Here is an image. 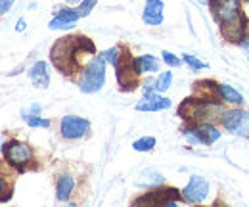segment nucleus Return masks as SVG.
<instances>
[{
	"mask_svg": "<svg viewBox=\"0 0 249 207\" xmlns=\"http://www.w3.org/2000/svg\"><path fill=\"white\" fill-rule=\"evenodd\" d=\"M207 194H209V182L201 177H192L182 190V198L188 204H199L207 198Z\"/></svg>",
	"mask_w": 249,
	"mask_h": 207,
	"instance_id": "nucleus-6",
	"label": "nucleus"
},
{
	"mask_svg": "<svg viewBox=\"0 0 249 207\" xmlns=\"http://www.w3.org/2000/svg\"><path fill=\"white\" fill-rule=\"evenodd\" d=\"M38 112H40V106H36V104H35L31 110H23V119L33 117V115H36Z\"/></svg>",
	"mask_w": 249,
	"mask_h": 207,
	"instance_id": "nucleus-26",
	"label": "nucleus"
},
{
	"mask_svg": "<svg viewBox=\"0 0 249 207\" xmlns=\"http://www.w3.org/2000/svg\"><path fill=\"white\" fill-rule=\"evenodd\" d=\"M201 2H209V0H201Z\"/></svg>",
	"mask_w": 249,
	"mask_h": 207,
	"instance_id": "nucleus-31",
	"label": "nucleus"
},
{
	"mask_svg": "<svg viewBox=\"0 0 249 207\" xmlns=\"http://www.w3.org/2000/svg\"><path fill=\"white\" fill-rule=\"evenodd\" d=\"M132 67L136 73H146V71H157L159 69V61L154 56H140L132 61Z\"/></svg>",
	"mask_w": 249,
	"mask_h": 207,
	"instance_id": "nucleus-13",
	"label": "nucleus"
},
{
	"mask_svg": "<svg viewBox=\"0 0 249 207\" xmlns=\"http://www.w3.org/2000/svg\"><path fill=\"white\" fill-rule=\"evenodd\" d=\"M104 83H106V58L98 56L87 65L81 79V90L85 94H94L104 87Z\"/></svg>",
	"mask_w": 249,
	"mask_h": 207,
	"instance_id": "nucleus-3",
	"label": "nucleus"
},
{
	"mask_svg": "<svg viewBox=\"0 0 249 207\" xmlns=\"http://www.w3.org/2000/svg\"><path fill=\"white\" fill-rule=\"evenodd\" d=\"M154 146H156V138H154V136L138 138V140L132 144V148L136 150V151H150V150H154Z\"/></svg>",
	"mask_w": 249,
	"mask_h": 207,
	"instance_id": "nucleus-18",
	"label": "nucleus"
},
{
	"mask_svg": "<svg viewBox=\"0 0 249 207\" xmlns=\"http://www.w3.org/2000/svg\"><path fill=\"white\" fill-rule=\"evenodd\" d=\"M81 48H90V50H94L92 42H89L83 37H65V38H60L54 44V48L50 52V58H52V61L62 71H67V67L73 63L71 59L75 56V52H79Z\"/></svg>",
	"mask_w": 249,
	"mask_h": 207,
	"instance_id": "nucleus-1",
	"label": "nucleus"
},
{
	"mask_svg": "<svg viewBox=\"0 0 249 207\" xmlns=\"http://www.w3.org/2000/svg\"><path fill=\"white\" fill-rule=\"evenodd\" d=\"M4 155H6L8 163H12L16 167H23L31 161V150L27 144H21V142H8L4 146Z\"/></svg>",
	"mask_w": 249,
	"mask_h": 207,
	"instance_id": "nucleus-7",
	"label": "nucleus"
},
{
	"mask_svg": "<svg viewBox=\"0 0 249 207\" xmlns=\"http://www.w3.org/2000/svg\"><path fill=\"white\" fill-rule=\"evenodd\" d=\"M146 177L144 180H138V184L140 186H156V184H161L163 182V177L159 175V173H156V171H148L146 173Z\"/></svg>",
	"mask_w": 249,
	"mask_h": 207,
	"instance_id": "nucleus-19",
	"label": "nucleus"
},
{
	"mask_svg": "<svg viewBox=\"0 0 249 207\" xmlns=\"http://www.w3.org/2000/svg\"><path fill=\"white\" fill-rule=\"evenodd\" d=\"M222 125L236 136H249V112L248 110H230L222 112Z\"/></svg>",
	"mask_w": 249,
	"mask_h": 207,
	"instance_id": "nucleus-5",
	"label": "nucleus"
},
{
	"mask_svg": "<svg viewBox=\"0 0 249 207\" xmlns=\"http://www.w3.org/2000/svg\"><path fill=\"white\" fill-rule=\"evenodd\" d=\"M65 2H77V0H65Z\"/></svg>",
	"mask_w": 249,
	"mask_h": 207,
	"instance_id": "nucleus-30",
	"label": "nucleus"
},
{
	"mask_svg": "<svg viewBox=\"0 0 249 207\" xmlns=\"http://www.w3.org/2000/svg\"><path fill=\"white\" fill-rule=\"evenodd\" d=\"M217 92L218 96L224 100V102H228V104H242L244 102V96L238 92L236 89H232L230 85H217Z\"/></svg>",
	"mask_w": 249,
	"mask_h": 207,
	"instance_id": "nucleus-14",
	"label": "nucleus"
},
{
	"mask_svg": "<svg viewBox=\"0 0 249 207\" xmlns=\"http://www.w3.org/2000/svg\"><path fill=\"white\" fill-rule=\"evenodd\" d=\"M81 18V14H79V10H69V8H63L60 10L54 18H52V21H50V29H73L75 27V23H77V19Z\"/></svg>",
	"mask_w": 249,
	"mask_h": 207,
	"instance_id": "nucleus-9",
	"label": "nucleus"
},
{
	"mask_svg": "<svg viewBox=\"0 0 249 207\" xmlns=\"http://www.w3.org/2000/svg\"><path fill=\"white\" fill-rule=\"evenodd\" d=\"M16 29H18V31H23V29H25V21H23V19H19V21H18V27H16Z\"/></svg>",
	"mask_w": 249,
	"mask_h": 207,
	"instance_id": "nucleus-29",
	"label": "nucleus"
},
{
	"mask_svg": "<svg viewBox=\"0 0 249 207\" xmlns=\"http://www.w3.org/2000/svg\"><path fill=\"white\" fill-rule=\"evenodd\" d=\"M171 108V100L169 98H161L159 92H152V90L146 89V98L144 102H140L136 106L138 112H159V110H167Z\"/></svg>",
	"mask_w": 249,
	"mask_h": 207,
	"instance_id": "nucleus-10",
	"label": "nucleus"
},
{
	"mask_svg": "<svg viewBox=\"0 0 249 207\" xmlns=\"http://www.w3.org/2000/svg\"><path fill=\"white\" fill-rule=\"evenodd\" d=\"M96 2H98V0H83V2H81V6H79V14H81V18H85V16H89V14L92 12V8L96 6Z\"/></svg>",
	"mask_w": 249,
	"mask_h": 207,
	"instance_id": "nucleus-21",
	"label": "nucleus"
},
{
	"mask_svg": "<svg viewBox=\"0 0 249 207\" xmlns=\"http://www.w3.org/2000/svg\"><path fill=\"white\" fill-rule=\"evenodd\" d=\"M12 4H14V0H0V16H4L6 12H10Z\"/></svg>",
	"mask_w": 249,
	"mask_h": 207,
	"instance_id": "nucleus-25",
	"label": "nucleus"
},
{
	"mask_svg": "<svg viewBox=\"0 0 249 207\" xmlns=\"http://www.w3.org/2000/svg\"><path fill=\"white\" fill-rule=\"evenodd\" d=\"M6 190V182L0 178V200H6V196H2V192Z\"/></svg>",
	"mask_w": 249,
	"mask_h": 207,
	"instance_id": "nucleus-27",
	"label": "nucleus"
},
{
	"mask_svg": "<svg viewBox=\"0 0 249 207\" xmlns=\"http://www.w3.org/2000/svg\"><path fill=\"white\" fill-rule=\"evenodd\" d=\"M209 6L217 21L222 25H230V23L244 19L242 10H240V0H209Z\"/></svg>",
	"mask_w": 249,
	"mask_h": 207,
	"instance_id": "nucleus-4",
	"label": "nucleus"
},
{
	"mask_svg": "<svg viewBox=\"0 0 249 207\" xmlns=\"http://www.w3.org/2000/svg\"><path fill=\"white\" fill-rule=\"evenodd\" d=\"M90 129V123L87 119L75 117V115H67L62 119V134L63 138H69V140H75V138H81L87 134V131Z\"/></svg>",
	"mask_w": 249,
	"mask_h": 207,
	"instance_id": "nucleus-8",
	"label": "nucleus"
},
{
	"mask_svg": "<svg viewBox=\"0 0 249 207\" xmlns=\"http://www.w3.org/2000/svg\"><path fill=\"white\" fill-rule=\"evenodd\" d=\"M248 2H249V0H248Z\"/></svg>",
	"mask_w": 249,
	"mask_h": 207,
	"instance_id": "nucleus-32",
	"label": "nucleus"
},
{
	"mask_svg": "<svg viewBox=\"0 0 249 207\" xmlns=\"http://www.w3.org/2000/svg\"><path fill=\"white\" fill-rule=\"evenodd\" d=\"M171 81H173V75H171V71H165V73H161L159 77L156 79V83H154V90L157 92H165V90L171 87Z\"/></svg>",
	"mask_w": 249,
	"mask_h": 207,
	"instance_id": "nucleus-17",
	"label": "nucleus"
},
{
	"mask_svg": "<svg viewBox=\"0 0 249 207\" xmlns=\"http://www.w3.org/2000/svg\"><path fill=\"white\" fill-rule=\"evenodd\" d=\"M196 132L199 134V138H201L203 144H213V142H217L218 138H220V132H218L213 125H207V123L199 125L196 129Z\"/></svg>",
	"mask_w": 249,
	"mask_h": 207,
	"instance_id": "nucleus-15",
	"label": "nucleus"
},
{
	"mask_svg": "<svg viewBox=\"0 0 249 207\" xmlns=\"http://www.w3.org/2000/svg\"><path fill=\"white\" fill-rule=\"evenodd\" d=\"M242 48H244V52L248 54V58H249V38H248V40H244V42H242Z\"/></svg>",
	"mask_w": 249,
	"mask_h": 207,
	"instance_id": "nucleus-28",
	"label": "nucleus"
},
{
	"mask_svg": "<svg viewBox=\"0 0 249 207\" xmlns=\"http://www.w3.org/2000/svg\"><path fill=\"white\" fill-rule=\"evenodd\" d=\"M73 192V178L69 175H62L58 178V200L60 202H65Z\"/></svg>",
	"mask_w": 249,
	"mask_h": 207,
	"instance_id": "nucleus-16",
	"label": "nucleus"
},
{
	"mask_svg": "<svg viewBox=\"0 0 249 207\" xmlns=\"http://www.w3.org/2000/svg\"><path fill=\"white\" fill-rule=\"evenodd\" d=\"M25 121H27L29 127H42V129H48V127H50V121H48V119L35 117V115H33V117H27Z\"/></svg>",
	"mask_w": 249,
	"mask_h": 207,
	"instance_id": "nucleus-22",
	"label": "nucleus"
},
{
	"mask_svg": "<svg viewBox=\"0 0 249 207\" xmlns=\"http://www.w3.org/2000/svg\"><path fill=\"white\" fill-rule=\"evenodd\" d=\"M163 0H146L142 19L148 25H161L163 23Z\"/></svg>",
	"mask_w": 249,
	"mask_h": 207,
	"instance_id": "nucleus-11",
	"label": "nucleus"
},
{
	"mask_svg": "<svg viewBox=\"0 0 249 207\" xmlns=\"http://www.w3.org/2000/svg\"><path fill=\"white\" fill-rule=\"evenodd\" d=\"M29 77L33 81V87L35 89H46L50 85V73L46 69V63L44 61H36L29 71Z\"/></svg>",
	"mask_w": 249,
	"mask_h": 207,
	"instance_id": "nucleus-12",
	"label": "nucleus"
},
{
	"mask_svg": "<svg viewBox=\"0 0 249 207\" xmlns=\"http://www.w3.org/2000/svg\"><path fill=\"white\" fill-rule=\"evenodd\" d=\"M178 113L182 117L192 119V121H211L217 115H222V106L211 100H194L188 98L186 102L180 106Z\"/></svg>",
	"mask_w": 249,
	"mask_h": 207,
	"instance_id": "nucleus-2",
	"label": "nucleus"
},
{
	"mask_svg": "<svg viewBox=\"0 0 249 207\" xmlns=\"http://www.w3.org/2000/svg\"><path fill=\"white\" fill-rule=\"evenodd\" d=\"M161 56H163V59H165V63L171 65V67H178V65H180V59L177 58V56H173L171 52H167V50H163Z\"/></svg>",
	"mask_w": 249,
	"mask_h": 207,
	"instance_id": "nucleus-24",
	"label": "nucleus"
},
{
	"mask_svg": "<svg viewBox=\"0 0 249 207\" xmlns=\"http://www.w3.org/2000/svg\"><path fill=\"white\" fill-rule=\"evenodd\" d=\"M102 56L106 58V61H109L111 65H117V61H119V50H117V48H109V50H106Z\"/></svg>",
	"mask_w": 249,
	"mask_h": 207,
	"instance_id": "nucleus-23",
	"label": "nucleus"
},
{
	"mask_svg": "<svg viewBox=\"0 0 249 207\" xmlns=\"http://www.w3.org/2000/svg\"><path fill=\"white\" fill-rule=\"evenodd\" d=\"M184 61H186V63L192 67V69H194V71H199V69H205V67H207V63L199 61V59L194 58V56H190V54H184Z\"/></svg>",
	"mask_w": 249,
	"mask_h": 207,
	"instance_id": "nucleus-20",
	"label": "nucleus"
}]
</instances>
